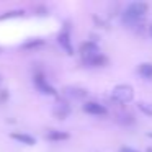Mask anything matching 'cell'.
I'll use <instances>...</instances> for the list:
<instances>
[{
    "label": "cell",
    "instance_id": "cell-1",
    "mask_svg": "<svg viewBox=\"0 0 152 152\" xmlns=\"http://www.w3.org/2000/svg\"><path fill=\"white\" fill-rule=\"evenodd\" d=\"M147 13V4L144 2H132L123 13V21L126 25H136L139 20L145 17Z\"/></svg>",
    "mask_w": 152,
    "mask_h": 152
},
{
    "label": "cell",
    "instance_id": "cell-2",
    "mask_svg": "<svg viewBox=\"0 0 152 152\" xmlns=\"http://www.w3.org/2000/svg\"><path fill=\"white\" fill-rule=\"evenodd\" d=\"M111 96H113V100H116L119 103H129L132 100V96H134V90L129 85H116L113 88Z\"/></svg>",
    "mask_w": 152,
    "mask_h": 152
},
{
    "label": "cell",
    "instance_id": "cell-3",
    "mask_svg": "<svg viewBox=\"0 0 152 152\" xmlns=\"http://www.w3.org/2000/svg\"><path fill=\"white\" fill-rule=\"evenodd\" d=\"M80 53H82L83 61H85V59H90V57L98 56V54H100V49H98V46H96L95 43H92V41H87V43H83L82 46H80Z\"/></svg>",
    "mask_w": 152,
    "mask_h": 152
},
{
    "label": "cell",
    "instance_id": "cell-4",
    "mask_svg": "<svg viewBox=\"0 0 152 152\" xmlns=\"http://www.w3.org/2000/svg\"><path fill=\"white\" fill-rule=\"evenodd\" d=\"M83 111L90 113V115H96V116L106 115V108L103 105H100V103H96V102H87V103H83Z\"/></svg>",
    "mask_w": 152,
    "mask_h": 152
},
{
    "label": "cell",
    "instance_id": "cell-5",
    "mask_svg": "<svg viewBox=\"0 0 152 152\" xmlns=\"http://www.w3.org/2000/svg\"><path fill=\"white\" fill-rule=\"evenodd\" d=\"M34 83H36V87L39 88V92L44 93V95H56L54 87H51L49 83L44 80L43 75H36V77H34Z\"/></svg>",
    "mask_w": 152,
    "mask_h": 152
},
{
    "label": "cell",
    "instance_id": "cell-6",
    "mask_svg": "<svg viewBox=\"0 0 152 152\" xmlns=\"http://www.w3.org/2000/svg\"><path fill=\"white\" fill-rule=\"evenodd\" d=\"M69 113H70V106L67 105L66 102L56 103V106H54V115H56L59 119H64L67 115H69Z\"/></svg>",
    "mask_w": 152,
    "mask_h": 152
},
{
    "label": "cell",
    "instance_id": "cell-7",
    "mask_svg": "<svg viewBox=\"0 0 152 152\" xmlns=\"http://www.w3.org/2000/svg\"><path fill=\"white\" fill-rule=\"evenodd\" d=\"M59 44L66 49V53L67 54H72L74 53V49H72V44H70V36H69V31H64V33H61L59 34Z\"/></svg>",
    "mask_w": 152,
    "mask_h": 152
},
{
    "label": "cell",
    "instance_id": "cell-8",
    "mask_svg": "<svg viewBox=\"0 0 152 152\" xmlns=\"http://www.w3.org/2000/svg\"><path fill=\"white\" fill-rule=\"evenodd\" d=\"M66 93L72 98H77V100H82L87 96V90L83 88H79V87H67L66 88Z\"/></svg>",
    "mask_w": 152,
    "mask_h": 152
},
{
    "label": "cell",
    "instance_id": "cell-9",
    "mask_svg": "<svg viewBox=\"0 0 152 152\" xmlns=\"http://www.w3.org/2000/svg\"><path fill=\"white\" fill-rule=\"evenodd\" d=\"M12 137H13L15 141H20V142H23V144H26V145H34V144H36V141H34L33 136L23 134V132H13Z\"/></svg>",
    "mask_w": 152,
    "mask_h": 152
},
{
    "label": "cell",
    "instance_id": "cell-10",
    "mask_svg": "<svg viewBox=\"0 0 152 152\" xmlns=\"http://www.w3.org/2000/svg\"><path fill=\"white\" fill-rule=\"evenodd\" d=\"M83 62L88 64V66H92V67H98V66H103V64H106V57L102 56V54H98V56H95V57L85 59Z\"/></svg>",
    "mask_w": 152,
    "mask_h": 152
},
{
    "label": "cell",
    "instance_id": "cell-11",
    "mask_svg": "<svg viewBox=\"0 0 152 152\" xmlns=\"http://www.w3.org/2000/svg\"><path fill=\"white\" fill-rule=\"evenodd\" d=\"M48 139H51V141H64V139L69 137V134L67 132H62V131H49L46 134Z\"/></svg>",
    "mask_w": 152,
    "mask_h": 152
},
{
    "label": "cell",
    "instance_id": "cell-12",
    "mask_svg": "<svg viewBox=\"0 0 152 152\" xmlns=\"http://www.w3.org/2000/svg\"><path fill=\"white\" fill-rule=\"evenodd\" d=\"M139 74H141L144 79H152V64L145 62L139 66Z\"/></svg>",
    "mask_w": 152,
    "mask_h": 152
},
{
    "label": "cell",
    "instance_id": "cell-13",
    "mask_svg": "<svg viewBox=\"0 0 152 152\" xmlns=\"http://www.w3.org/2000/svg\"><path fill=\"white\" fill-rule=\"evenodd\" d=\"M137 108L141 110L144 115H147V116H152V103H145V102H141L137 105Z\"/></svg>",
    "mask_w": 152,
    "mask_h": 152
},
{
    "label": "cell",
    "instance_id": "cell-14",
    "mask_svg": "<svg viewBox=\"0 0 152 152\" xmlns=\"http://www.w3.org/2000/svg\"><path fill=\"white\" fill-rule=\"evenodd\" d=\"M23 15V12H8V13H5V15H2V20H5V18H12V17H21Z\"/></svg>",
    "mask_w": 152,
    "mask_h": 152
},
{
    "label": "cell",
    "instance_id": "cell-15",
    "mask_svg": "<svg viewBox=\"0 0 152 152\" xmlns=\"http://www.w3.org/2000/svg\"><path fill=\"white\" fill-rule=\"evenodd\" d=\"M119 152H137V151H136V149H131V147H121Z\"/></svg>",
    "mask_w": 152,
    "mask_h": 152
},
{
    "label": "cell",
    "instance_id": "cell-16",
    "mask_svg": "<svg viewBox=\"0 0 152 152\" xmlns=\"http://www.w3.org/2000/svg\"><path fill=\"white\" fill-rule=\"evenodd\" d=\"M149 31H151V36H152V25H151V28H149Z\"/></svg>",
    "mask_w": 152,
    "mask_h": 152
},
{
    "label": "cell",
    "instance_id": "cell-17",
    "mask_svg": "<svg viewBox=\"0 0 152 152\" xmlns=\"http://www.w3.org/2000/svg\"><path fill=\"white\" fill-rule=\"evenodd\" d=\"M147 136H149V137H152V132H147Z\"/></svg>",
    "mask_w": 152,
    "mask_h": 152
},
{
    "label": "cell",
    "instance_id": "cell-18",
    "mask_svg": "<svg viewBox=\"0 0 152 152\" xmlns=\"http://www.w3.org/2000/svg\"><path fill=\"white\" fill-rule=\"evenodd\" d=\"M147 152H152V147H149V149H147Z\"/></svg>",
    "mask_w": 152,
    "mask_h": 152
}]
</instances>
